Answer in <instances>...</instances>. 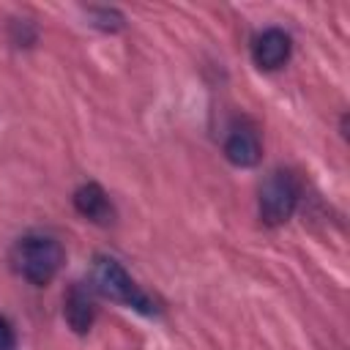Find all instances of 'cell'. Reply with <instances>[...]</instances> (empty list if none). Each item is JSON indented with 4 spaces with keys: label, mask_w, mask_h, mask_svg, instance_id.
<instances>
[{
    "label": "cell",
    "mask_w": 350,
    "mask_h": 350,
    "mask_svg": "<svg viewBox=\"0 0 350 350\" xmlns=\"http://www.w3.org/2000/svg\"><path fill=\"white\" fill-rule=\"evenodd\" d=\"M63 260H66V252H63L60 241L49 232H25L11 246L14 271L36 287L49 284L57 276V271L63 268Z\"/></svg>",
    "instance_id": "cell-1"
},
{
    "label": "cell",
    "mask_w": 350,
    "mask_h": 350,
    "mask_svg": "<svg viewBox=\"0 0 350 350\" xmlns=\"http://www.w3.org/2000/svg\"><path fill=\"white\" fill-rule=\"evenodd\" d=\"M93 287L109 298V301H118L129 309H137L142 314H159L161 306L129 276V271L115 260V257H96L93 260Z\"/></svg>",
    "instance_id": "cell-2"
},
{
    "label": "cell",
    "mask_w": 350,
    "mask_h": 350,
    "mask_svg": "<svg viewBox=\"0 0 350 350\" xmlns=\"http://www.w3.org/2000/svg\"><path fill=\"white\" fill-rule=\"evenodd\" d=\"M301 186L290 170H273L260 186V219L268 227L284 224L298 205Z\"/></svg>",
    "instance_id": "cell-3"
},
{
    "label": "cell",
    "mask_w": 350,
    "mask_h": 350,
    "mask_svg": "<svg viewBox=\"0 0 350 350\" xmlns=\"http://www.w3.org/2000/svg\"><path fill=\"white\" fill-rule=\"evenodd\" d=\"M290 52H293V41L284 30L279 27H268L262 30L254 41H252V60L257 68L262 71H276L282 68L287 60H290Z\"/></svg>",
    "instance_id": "cell-4"
},
{
    "label": "cell",
    "mask_w": 350,
    "mask_h": 350,
    "mask_svg": "<svg viewBox=\"0 0 350 350\" xmlns=\"http://www.w3.org/2000/svg\"><path fill=\"white\" fill-rule=\"evenodd\" d=\"M224 156L235 164V167H254L262 156V148H260V139H257V131L246 123H238L230 129L227 139H224Z\"/></svg>",
    "instance_id": "cell-5"
},
{
    "label": "cell",
    "mask_w": 350,
    "mask_h": 350,
    "mask_svg": "<svg viewBox=\"0 0 350 350\" xmlns=\"http://www.w3.org/2000/svg\"><path fill=\"white\" fill-rule=\"evenodd\" d=\"M74 208H77L79 216H85V219H90L96 224H109L112 216H115L112 200L98 183H82L74 191Z\"/></svg>",
    "instance_id": "cell-6"
},
{
    "label": "cell",
    "mask_w": 350,
    "mask_h": 350,
    "mask_svg": "<svg viewBox=\"0 0 350 350\" xmlns=\"http://www.w3.org/2000/svg\"><path fill=\"white\" fill-rule=\"evenodd\" d=\"M63 314H66V323L77 334H88L96 320V306H93L90 290H85L82 284H71L63 298Z\"/></svg>",
    "instance_id": "cell-7"
},
{
    "label": "cell",
    "mask_w": 350,
    "mask_h": 350,
    "mask_svg": "<svg viewBox=\"0 0 350 350\" xmlns=\"http://www.w3.org/2000/svg\"><path fill=\"white\" fill-rule=\"evenodd\" d=\"M90 19H93L90 25H96L98 30H107V33H115L126 25V19L118 8H90Z\"/></svg>",
    "instance_id": "cell-8"
},
{
    "label": "cell",
    "mask_w": 350,
    "mask_h": 350,
    "mask_svg": "<svg viewBox=\"0 0 350 350\" xmlns=\"http://www.w3.org/2000/svg\"><path fill=\"white\" fill-rule=\"evenodd\" d=\"M14 41L19 44V46H30L33 41H36V30L30 27V22L27 19H14Z\"/></svg>",
    "instance_id": "cell-9"
},
{
    "label": "cell",
    "mask_w": 350,
    "mask_h": 350,
    "mask_svg": "<svg viewBox=\"0 0 350 350\" xmlns=\"http://www.w3.org/2000/svg\"><path fill=\"white\" fill-rule=\"evenodd\" d=\"M0 350H16V331L3 314H0Z\"/></svg>",
    "instance_id": "cell-10"
}]
</instances>
